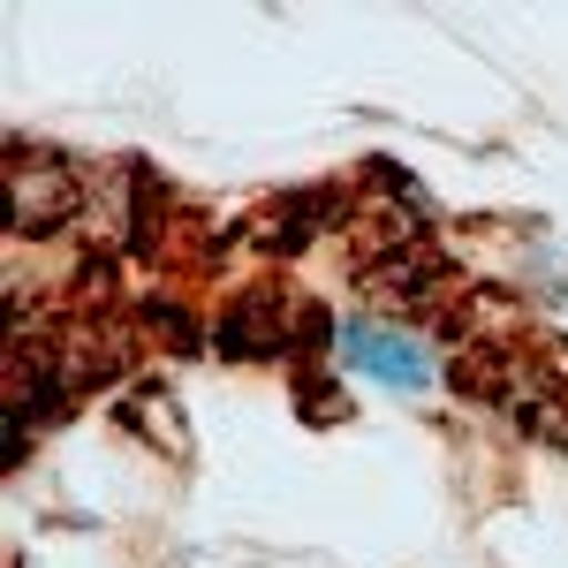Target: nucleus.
I'll return each mask as SVG.
<instances>
[{"mask_svg":"<svg viewBox=\"0 0 568 568\" xmlns=\"http://www.w3.org/2000/svg\"><path fill=\"white\" fill-rule=\"evenodd\" d=\"M342 364L364 372V379H379L387 394H425L433 387V356H425V342H409V334H394V326H372V318L342 326Z\"/></svg>","mask_w":568,"mask_h":568,"instance_id":"1","label":"nucleus"}]
</instances>
